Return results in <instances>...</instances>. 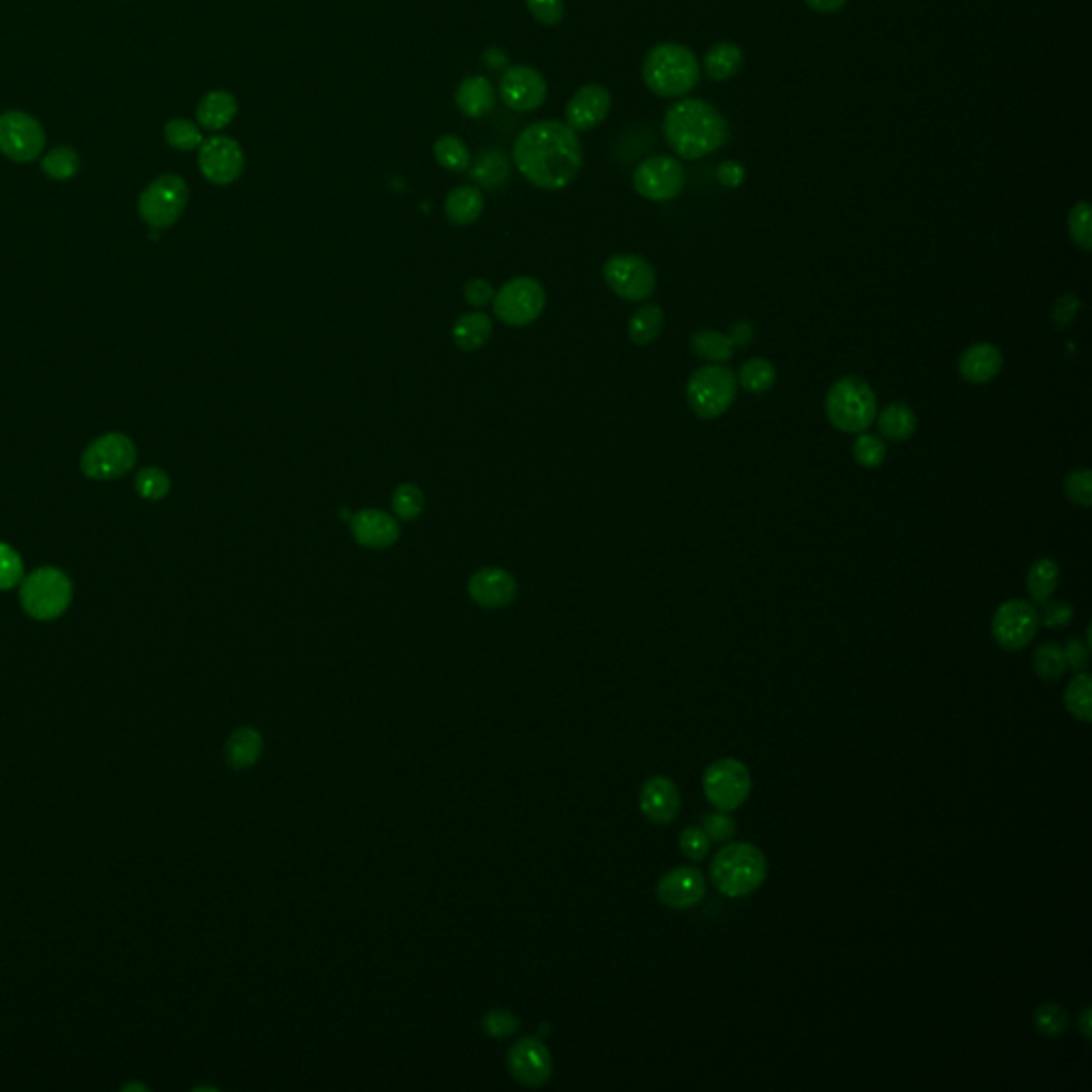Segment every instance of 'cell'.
Listing matches in <instances>:
<instances>
[{"mask_svg":"<svg viewBox=\"0 0 1092 1092\" xmlns=\"http://www.w3.org/2000/svg\"><path fill=\"white\" fill-rule=\"evenodd\" d=\"M743 66V49L732 41L715 43L704 56V73L713 81L732 79Z\"/></svg>","mask_w":1092,"mask_h":1092,"instance_id":"31","label":"cell"},{"mask_svg":"<svg viewBox=\"0 0 1092 1092\" xmlns=\"http://www.w3.org/2000/svg\"><path fill=\"white\" fill-rule=\"evenodd\" d=\"M730 340L734 342V346H747L753 340V327L749 323H736L730 329Z\"/></svg>","mask_w":1092,"mask_h":1092,"instance_id":"58","label":"cell"},{"mask_svg":"<svg viewBox=\"0 0 1092 1092\" xmlns=\"http://www.w3.org/2000/svg\"><path fill=\"white\" fill-rule=\"evenodd\" d=\"M678 848L685 858H689L691 863H700L706 858V854L710 850V839L706 837V833L700 826H687L680 833Z\"/></svg>","mask_w":1092,"mask_h":1092,"instance_id":"49","label":"cell"},{"mask_svg":"<svg viewBox=\"0 0 1092 1092\" xmlns=\"http://www.w3.org/2000/svg\"><path fill=\"white\" fill-rule=\"evenodd\" d=\"M165 139L171 148L191 152L204 144V133L195 122L186 118H174L165 124Z\"/></svg>","mask_w":1092,"mask_h":1092,"instance_id":"43","label":"cell"},{"mask_svg":"<svg viewBox=\"0 0 1092 1092\" xmlns=\"http://www.w3.org/2000/svg\"><path fill=\"white\" fill-rule=\"evenodd\" d=\"M263 736L254 728H239L235 730L224 747L226 764L233 771H248L252 768L260 756H263Z\"/></svg>","mask_w":1092,"mask_h":1092,"instance_id":"26","label":"cell"},{"mask_svg":"<svg viewBox=\"0 0 1092 1092\" xmlns=\"http://www.w3.org/2000/svg\"><path fill=\"white\" fill-rule=\"evenodd\" d=\"M469 176L478 186H482L487 191H497L510 180V163L502 152L491 150V152H484L474 163Z\"/></svg>","mask_w":1092,"mask_h":1092,"instance_id":"34","label":"cell"},{"mask_svg":"<svg viewBox=\"0 0 1092 1092\" xmlns=\"http://www.w3.org/2000/svg\"><path fill=\"white\" fill-rule=\"evenodd\" d=\"M137 463V446L124 434L96 437L81 452V472L94 480H116L129 474Z\"/></svg>","mask_w":1092,"mask_h":1092,"instance_id":"11","label":"cell"},{"mask_svg":"<svg viewBox=\"0 0 1092 1092\" xmlns=\"http://www.w3.org/2000/svg\"><path fill=\"white\" fill-rule=\"evenodd\" d=\"M1092 676L1089 672H1080L1065 689V708L1076 717L1078 721L1091 723L1092 721Z\"/></svg>","mask_w":1092,"mask_h":1092,"instance_id":"38","label":"cell"},{"mask_svg":"<svg viewBox=\"0 0 1092 1092\" xmlns=\"http://www.w3.org/2000/svg\"><path fill=\"white\" fill-rule=\"evenodd\" d=\"M736 383L749 391V393H756V395H762L766 391H771L777 383V370L775 365L768 361V359H762V357H753L749 361H745L736 374Z\"/></svg>","mask_w":1092,"mask_h":1092,"instance_id":"36","label":"cell"},{"mask_svg":"<svg viewBox=\"0 0 1092 1092\" xmlns=\"http://www.w3.org/2000/svg\"><path fill=\"white\" fill-rule=\"evenodd\" d=\"M874 423H877V430L881 437H885L889 442H904L917 430L915 413L902 402H894V404L885 406L881 413H877Z\"/></svg>","mask_w":1092,"mask_h":1092,"instance_id":"28","label":"cell"},{"mask_svg":"<svg viewBox=\"0 0 1092 1092\" xmlns=\"http://www.w3.org/2000/svg\"><path fill=\"white\" fill-rule=\"evenodd\" d=\"M24 579V562L17 551L0 542V592L13 589Z\"/></svg>","mask_w":1092,"mask_h":1092,"instance_id":"48","label":"cell"},{"mask_svg":"<svg viewBox=\"0 0 1092 1092\" xmlns=\"http://www.w3.org/2000/svg\"><path fill=\"white\" fill-rule=\"evenodd\" d=\"M852 452H854L856 463L861 467H865V469L881 467L885 463V459H887V446H885L883 437L874 436V434H869V432L856 434Z\"/></svg>","mask_w":1092,"mask_h":1092,"instance_id":"45","label":"cell"},{"mask_svg":"<svg viewBox=\"0 0 1092 1092\" xmlns=\"http://www.w3.org/2000/svg\"><path fill=\"white\" fill-rule=\"evenodd\" d=\"M736 374L719 363L698 368L685 387V398L698 419L713 421L730 410L736 400Z\"/></svg>","mask_w":1092,"mask_h":1092,"instance_id":"6","label":"cell"},{"mask_svg":"<svg viewBox=\"0 0 1092 1092\" xmlns=\"http://www.w3.org/2000/svg\"><path fill=\"white\" fill-rule=\"evenodd\" d=\"M1035 1031L1048 1039H1057L1069 1029V1012L1059 1003H1046L1037 1007L1033 1018Z\"/></svg>","mask_w":1092,"mask_h":1092,"instance_id":"42","label":"cell"},{"mask_svg":"<svg viewBox=\"0 0 1092 1092\" xmlns=\"http://www.w3.org/2000/svg\"><path fill=\"white\" fill-rule=\"evenodd\" d=\"M1091 206L1087 201H1080L1072 208L1069 212V219H1067V228H1069V235L1072 239L1084 250L1089 252L1092 250V222H1091Z\"/></svg>","mask_w":1092,"mask_h":1092,"instance_id":"46","label":"cell"},{"mask_svg":"<svg viewBox=\"0 0 1092 1092\" xmlns=\"http://www.w3.org/2000/svg\"><path fill=\"white\" fill-rule=\"evenodd\" d=\"M350 534L357 544L380 551L400 540L402 527L393 514L378 508H363L350 517Z\"/></svg>","mask_w":1092,"mask_h":1092,"instance_id":"21","label":"cell"},{"mask_svg":"<svg viewBox=\"0 0 1092 1092\" xmlns=\"http://www.w3.org/2000/svg\"><path fill=\"white\" fill-rule=\"evenodd\" d=\"M663 329V310L656 303H647L637 310L628 323V338L637 346L654 344Z\"/></svg>","mask_w":1092,"mask_h":1092,"instance_id":"35","label":"cell"},{"mask_svg":"<svg viewBox=\"0 0 1092 1092\" xmlns=\"http://www.w3.org/2000/svg\"><path fill=\"white\" fill-rule=\"evenodd\" d=\"M245 159L241 146L226 137L216 135L199 146V169L216 186H228L243 174Z\"/></svg>","mask_w":1092,"mask_h":1092,"instance_id":"16","label":"cell"},{"mask_svg":"<svg viewBox=\"0 0 1092 1092\" xmlns=\"http://www.w3.org/2000/svg\"><path fill=\"white\" fill-rule=\"evenodd\" d=\"M1082 308V301L1076 293H1065L1063 297L1057 299L1054 308H1052V325L1057 331H1065L1078 316Z\"/></svg>","mask_w":1092,"mask_h":1092,"instance_id":"51","label":"cell"},{"mask_svg":"<svg viewBox=\"0 0 1092 1092\" xmlns=\"http://www.w3.org/2000/svg\"><path fill=\"white\" fill-rule=\"evenodd\" d=\"M137 493L148 502H161L171 491V478L161 467H144L135 476Z\"/></svg>","mask_w":1092,"mask_h":1092,"instance_id":"44","label":"cell"},{"mask_svg":"<svg viewBox=\"0 0 1092 1092\" xmlns=\"http://www.w3.org/2000/svg\"><path fill=\"white\" fill-rule=\"evenodd\" d=\"M656 892L670 909H691L706 896V879L693 867H676L659 877Z\"/></svg>","mask_w":1092,"mask_h":1092,"instance_id":"20","label":"cell"},{"mask_svg":"<svg viewBox=\"0 0 1092 1092\" xmlns=\"http://www.w3.org/2000/svg\"><path fill=\"white\" fill-rule=\"evenodd\" d=\"M689 346H691V353L708 363H728L732 357H734V342L730 340V335L725 333H719V331H713V329H700L691 335L689 340Z\"/></svg>","mask_w":1092,"mask_h":1092,"instance_id":"33","label":"cell"},{"mask_svg":"<svg viewBox=\"0 0 1092 1092\" xmlns=\"http://www.w3.org/2000/svg\"><path fill=\"white\" fill-rule=\"evenodd\" d=\"M454 103L465 118L478 120V118H484L493 109L495 90L487 77L474 75L459 84V88L454 92Z\"/></svg>","mask_w":1092,"mask_h":1092,"instance_id":"25","label":"cell"},{"mask_svg":"<svg viewBox=\"0 0 1092 1092\" xmlns=\"http://www.w3.org/2000/svg\"><path fill=\"white\" fill-rule=\"evenodd\" d=\"M482 210H484V197H482L480 189H476V186H459V189H454L446 197V204H444L446 219L450 220L452 224H459V226L474 224L476 220L482 216Z\"/></svg>","mask_w":1092,"mask_h":1092,"instance_id":"30","label":"cell"},{"mask_svg":"<svg viewBox=\"0 0 1092 1092\" xmlns=\"http://www.w3.org/2000/svg\"><path fill=\"white\" fill-rule=\"evenodd\" d=\"M826 417L843 434L867 432L877 417L873 387L861 376L839 378L826 395Z\"/></svg>","mask_w":1092,"mask_h":1092,"instance_id":"5","label":"cell"},{"mask_svg":"<svg viewBox=\"0 0 1092 1092\" xmlns=\"http://www.w3.org/2000/svg\"><path fill=\"white\" fill-rule=\"evenodd\" d=\"M611 114V92L600 84L583 86L566 107V120L572 131H592Z\"/></svg>","mask_w":1092,"mask_h":1092,"instance_id":"22","label":"cell"},{"mask_svg":"<svg viewBox=\"0 0 1092 1092\" xmlns=\"http://www.w3.org/2000/svg\"><path fill=\"white\" fill-rule=\"evenodd\" d=\"M491 333H493V323L487 314L482 312H472V314H463L454 325H452V342L465 350V353H474V350H480L489 340H491Z\"/></svg>","mask_w":1092,"mask_h":1092,"instance_id":"29","label":"cell"},{"mask_svg":"<svg viewBox=\"0 0 1092 1092\" xmlns=\"http://www.w3.org/2000/svg\"><path fill=\"white\" fill-rule=\"evenodd\" d=\"M463 297L469 305L474 308H487L493 297H495V290L493 286L487 282V280H480V278H474L469 280L465 286H463Z\"/></svg>","mask_w":1092,"mask_h":1092,"instance_id":"55","label":"cell"},{"mask_svg":"<svg viewBox=\"0 0 1092 1092\" xmlns=\"http://www.w3.org/2000/svg\"><path fill=\"white\" fill-rule=\"evenodd\" d=\"M237 116V99L226 90L206 94L197 107V122L206 131H222Z\"/></svg>","mask_w":1092,"mask_h":1092,"instance_id":"27","label":"cell"},{"mask_svg":"<svg viewBox=\"0 0 1092 1092\" xmlns=\"http://www.w3.org/2000/svg\"><path fill=\"white\" fill-rule=\"evenodd\" d=\"M529 13L544 26H557L566 15L564 0H525Z\"/></svg>","mask_w":1092,"mask_h":1092,"instance_id":"53","label":"cell"},{"mask_svg":"<svg viewBox=\"0 0 1092 1092\" xmlns=\"http://www.w3.org/2000/svg\"><path fill=\"white\" fill-rule=\"evenodd\" d=\"M1089 645H1084L1080 639H1069L1063 654L1067 659V668H1074L1078 672H1084L1089 668Z\"/></svg>","mask_w":1092,"mask_h":1092,"instance_id":"56","label":"cell"},{"mask_svg":"<svg viewBox=\"0 0 1092 1092\" xmlns=\"http://www.w3.org/2000/svg\"><path fill=\"white\" fill-rule=\"evenodd\" d=\"M1080 1031H1082V1037L1089 1042L1091 1039V1007H1087L1080 1016Z\"/></svg>","mask_w":1092,"mask_h":1092,"instance_id":"60","label":"cell"},{"mask_svg":"<svg viewBox=\"0 0 1092 1092\" xmlns=\"http://www.w3.org/2000/svg\"><path fill=\"white\" fill-rule=\"evenodd\" d=\"M641 811L657 826L672 824L680 811V794L670 777L657 775L643 783Z\"/></svg>","mask_w":1092,"mask_h":1092,"instance_id":"23","label":"cell"},{"mask_svg":"<svg viewBox=\"0 0 1092 1092\" xmlns=\"http://www.w3.org/2000/svg\"><path fill=\"white\" fill-rule=\"evenodd\" d=\"M434 156L437 163L454 174H463L469 169V150L454 135H442L434 144Z\"/></svg>","mask_w":1092,"mask_h":1092,"instance_id":"39","label":"cell"},{"mask_svg":"<svg viewBox=\"0 0 1092 1092\" xmlns=\"http://www.w3.org/2000/svg\"><path fill=\"white\" fill-rule=\"evenodd\" d=\"M469 598L489 611L510 607L519 596L517 579L504 568H482L467 581Z\"/></svg>","mask_w":1092,"mask_h":1092,"instance_id":"19","label":"cell"},{"mask_svg":"<svg viewBox=\"0 0 1092 1092\" xmlns=\"http://www.w3.org/2000/svg\"><path fill=\"white\" fill-rule=\"evenodd\" d=\"M508 1069L519 1084L536 1089L549 1082L553 1074V1059L540 1039L523 1037L508 1052Z\"/></svg>","mask_w":1092,"mask_h":1092,"instance_id":"18","label":"cell"},{"mask_svg":"<svg viewBox=\"0 0 1092 1092\" xmlns=\"http://www.w3.org/2000/svg\"><path fill=\"white\" fill-rule=\"evenodd\" d=\"M73 600V583L58 568H39L19 583V602L36 622L58 619Z\"/></svg>","mask_w":1092,"mask_h":1092,"instance_id":"7","label":"cell"},{"mask_svg":"<svg viewBox=\"0 0 1092 1092\" xmlns=\"http://www.w3.org/2000/svg\"><path fill=\"white\" fill-rule=\"evenodd\" d=\"M643 79L657 96H685L700 81V62L695 54L680 43H659L645 56Z\"/></svg>","mask_w":1092,"mask_h":1092,"instance_id":"3","label":"cell"},{"mask_svg":"<svg viewBox=\"0 0 1092 1092\" xmlns=\"http://www.w3.org/2000/svg\"><path fill=\"white\" fill-rule=\"evenodd\" d=\"M1059 583H1061V568L1050 557H1042V559L1033 562V566L1027 572L1029 596L1039 607H1044L1046 602L1052 600L1054 592L1059 589Z\"/></svg>","mask_w":1092,"mask_h":1092,"instance_id":"32","label":"cell"},{"mask_svg":"<svg viewBox=\"0 0 1092 1092\" xmlns=\"http://www.w3.org/2000/svg\"><path fill=\"white\" fill-rule=\"evenodd\" d=\"M663 137L683 161H698L721 150L730 137L723 114L706 101L683 99L663 116Z\"/></svg>","mask_w":1092,"mask_h":1092,"instance_id":"2","label":"cell"},{"mask_svg":"<svg viewBox=\"0 0 1092 1092\" xmlns=\"http://www.w3.org/2000/svg\"><path fill=\"white\" fill-rule=\"evenodd\" d=\"M189 206V184L180 176H161L156 178L139 197V216L141 220L161 230L174 226L182 219Z\"/></svg>","mask_w":1092,"mask_h":1092,"instance_id":"12","label":"cell"},{"mask_svg":"<svg viewBox=\"0 0 1092 1092\" xmlns=\"http://www.w3.org/2000/svg\"><path fill=\"white\" fill-rule=\"evenodd\" d=\"M768 874L766 856L751 843H730L710 863V881L728 898L753 894Z\"/></svg>","mask_w":1092,"mask_h":1092,"instance_id":"4","label":"cell"},{"mask_svg":"<svg viewBox=\"0 0 1092 1092\" xmlns=\"http://www.w3.org/2000/svg\"><path fill=\"white\" fill-rule=\"evenodd\" d=\"M702 790L717 811H736L751 794V773L741 760L721 758L704 771Z\"/></svg>","mask_w":1092,"mask_h":1092,"instance_id":"8","label":"cell"},{"mask_svg":"<svg viewBox=\"0 0 1092 1092\" xmlns=\"http://www.w3.org/2000/svg\"><path fill=\"white\" fill-rule=\"evenodd\" d=\"M1044 624L1046 628L1050 630H1063L1072 624L1074 619V609L1069 602L1065 600H1054V602H1046L1044 604Z\"/></svg>","mask_w":1092,"mask_h":1092,"instance_id":"54","label":"cell"},{"mask_svg":"<svg viewBox=\"0 0 1092 1092\" xmlns=\"http://www.w3.org/2000/svg\"><path fill=\"white\" fill-rule=\"evenodd\" d=\"M391 508L398 519L415 521L425 510V495L415 482H404L393 491Z\"/></svg>","mask_w":1092,"mask_h":1092,"instance_id":"41","label":"cell"},{"mask_svg":"<svg viewBox=\"0 0 1092 1092\" xmlns=\"http://www.w3.org/2000/svg\"><path fill=\"white\" fill-rule=\"evenodd\" d=\"M632 184L643 199L656 204L672 201L685 189V169L672 156H652L634 169Z\"/></svg>","mask_w":1092,"mask_h":1092,"instance_id":"15","label":"cell"},{"mask_svg":"<svg viewBox=\"0 0 1092 1092\" xmlns=\"http://www.w3.org/2000/svg\"><path fill=\"white\" fill-rule=\"evenodd\" d=\"M805 2H807L813 11L824 13V15H828V13H837V11H841V9L848 4V0H805Z\"/></svg>","mask_w":1092,"mask_h":1092,"instance_id":"59","label":"cell"},{"mask_svg":"<svg viewBox=\"0 0 1092 1092\" xmlns=\"http://www.w3.org/2000/svg\"><path fill=\"white\" fill-rule=\"evenodd\" d=\"M547 94H549L547 79L542 77V73L527 64L506 69L499 79V96L504 105L512 111L521 114L534 111L547 101Z\"/></svg>","mask_w":1092,"mask_h":1092,"instance_id":"17","label":"cell"},{"mask_svg":"<svg viewBox=\"0 0 1092 1092\" xmlns=\"http://www.w3.org/2000/svg\"><path fill=\"white\" fill-rule=\"evenodd\" d=\"M702 831L706 833V837L715 843H728L734 835H736V822L725 813V811H719V813H710L706 816L704 820V826Z\"/></svg>","mask_w":1092,"mask_h":1092,"instance_id":"52","label":"cell"},{"mask_svg":"<svg viewBox=\"0 0 1092 1092\" xmlns=\"http://www.w3.org/2000/svg\"><path fill=\"white\" fill-rule=\"evenodd\" d=\"M717 180L725 189H738L745 182V167L736 161H723L717 169Z\"/></svg>","mask_w":1092,"mask_h":1092,"instance_id":"57","label":"cell"},{"mask_svg":"<svg viewBox=\"0 0 1092 1092\" xmlns=\"http://www.w3.org/2000/svg\"><path fill=\"white\" fill-rule=\"evenodd\" d=\"M1003 370V353L990 342L969 346L958 359V372L969 385H986Z\"/></svg>","mask_w":1092,"mask_h":1092,"instance_id":"24","label":"cell"},{"mask_svg":"<svg viewBox=\"0 0 1092 1092\" xmlns=\"http://www.w3.org/2000/svg\"><path fill=\"white\" fill-rule=\"evenodd\" d=\"M45 148V131L26 111L0 114V154L13 163H32Z\"/></svg>","mask_w":1092,"mask_h":1092,"instance_id":"14","label":"cell"},{"mask_svg":"<svg viewBox=\"0 0 1092 1092\" xmlns=\"http://www.w3.org/2000/svg\"><path fill=\"white\" fill-rule=\"evenodd\" d=\"M512 161L521 176L542 191L570 186L583 167V146L564 122L529 124L514 141Z\"/></svg>","mask_w":1092,"mask_h":1092,"instance_id":"1","label":"cell"},{"mask_svg":"<svg viewBox=\"0 0 1092 1092\" xmlns=\"http://www.w3.org/2000/svg\"><path fill=\"white\" fill-rule=\"evenodd\" d=\"M79 167H81L79 154L73 148H66V146L49 150L43 156V161H41L43 174L47 178H51V180H58V182L75 178L79 174Z\"/></svg>","mask_w":1092,"mask_h":1092,"instance_id":"37","label":"cell"},{"mask_svg":"<svg viewBox=\"0 0 1092 1092\" xmlns=\"http://www.w3.org/2000/svg\"><path fill=\"white\" fill-rule=\"evenodd\" d=\"M1065 493L1069 502L1091 508L1092 506V472L1089 467H1076L1065 478Z\"/></svg>","mask_w":1092,"mask_h":1092,"instance_id":"47","label":"cell"},{"mask_svg":"<svg viewBox=\"0 0 1092 1092\" xmlns=\"http://www.w3.org/2000/svg\"><path fill=\"white\" fill-rule=\"evenodd\" d=\"M1033 670L1042 680H1048V683L1063 678V674L1067 672V659L1063 654V647H1059L1054 643L1042 645L1033 656Z\"/></svg>","mask_w":1092,"mask_h":1092,"instance_id":"40","label":"cell"},{"mask_svg":"<svg viewBox=\"0 0 1092 1092\" xmlns=\"http://www.w3.org/2000/svg\"><path fill=\"white\" fill-rule=\"evenodd\" d=\"M493 314L510 325V327H525L532 325L547 305V293L544 286L527 275L514 278L506 282L493 297Z\"/></svg>","mask_w":1092,"mask_h":1092,"instance_id":"10","label":"cell"},{"mask_svg":"<svg viewBox=\"0 0 1092 1092\" xmlns=\"http://www.w3.org/2000/svg\"><path fill=\"white\" fill-rule=\"evenodd\" d=\"M602 275L607 286L622 299L641 303L654 297L657 288L656 267L639 254H615L604 267Z\"/></svg>","mask_w":1092,"mask_h":1092,"instance_id":"9","label":"cell"},{"mask_svg":"<svg viewBox=\"0 0 1092 1092\" xmlns=\"http://www.w3.org/2000/svg\"><path fill=\"white\" fill-rule=\"evenodd\" d=\"M519 1029V1018L504 1009H491L482 1018V1031L491 1037H510Z\"/></svg>","mask_w":1092,"mask_h":1092,"instance_id":"50","label":"cell"},{"mask_svg":"<svg viewBox=\"0 0 1092 1092\" xmlns=\"http://www.w3.org/2000/svg\"><path fill=\"white\" fill-rule=\"evenodd\" d=\"M1039 611L1029 600L1003 602L990 622L994 643L1005 652H1020L1033 643L1039 630Z\"/></svg>","mask_w":1092,"mask_h":1092,"instance_id":"13","label":"cell"}]
</instances>
